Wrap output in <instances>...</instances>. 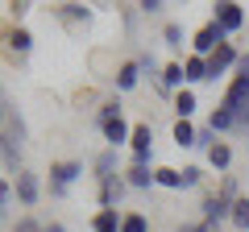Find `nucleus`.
Listing matches in <instances>:
<instances>
[{
	"mask_svg": "<svg viewBox=\"0 0 249 232\" xmlns=\"http://www.w3.org/2000/svg\"><path fill=\"white\" fill-rule=\"evenodd\" d=\"M170 108H175V120H196V112H199V96H196V87H183V91H175Z\"/></svg>",
	"mask_w": 249,
	"mask_h": 232,
	"instance_id": "nucleus-15",
	"label": "nucleus"
},
{
	"mask_svg": "<svg viewBox=\"0 0 249 232\" xmlns=\"http://www.w3.org/2000/svg\"><path fill=\"white\" fill-rule=\"evenodd\" d=\"M196 133H199L196 120H175V129H170V141H175L178 149H196Z\"/></svg>",
	"mask_w": 249,
	"mask_h": 232,
	"instance_id": "nucleus-21",
	"label": "nucleus"
},
{
	"mask_svg": "<svg viewBox=\"0 0 249 232\" xmlns=\"http://www.w3.org/2000/svg\"><path fill=\"white\" fill-rule=\"evenodd\" d=\"M4 9H9V21H13V25H25V17L34 13V4H29V0H13V4H4Z\"/></svg>",
	"mask_w": 249,
	"mask_h": 232,
	"instance_id": "nucleus-31",
	"label": "nucleus"
},
{
	"mask_svg": "<svg viewBox=\"0 0 249 232\" xmlns=\"http://www.w3.org/2000/svg\"><path fill=\"white\" fill-rule=\"evenodd\" d=\"M154 187L183 191V170H178V166H154Z\"/></svg>",
	"mask_w": 249,
	"mask_h": 232,
	"instance_id": "nucleus-22",
	"label": "nucleus"
},
{
	"mask_svg": "<svg viewBox=\"0 0 249 232\" xmlns=\"http://www.w3.org/2000/svg\"><path fill=\"white\" fill-rule=\"evenodd\" d=\"M124 182H129V191H150L154 187V166L129 162V166H124Z\"/></svg>",
	"mask_w": 249,
	"mask_h": 232,
	"instance_id": "nucleus-17",
	"label": "nucleus"
},
{
	"mask_svg": "<svg viewBox=\"0 0 249 232\" xmlns=\"http://www.w3.org/2000/svg\"><path fill=\"white\" fill-rule=\"evenodd\" d=\"M42 195H46V182H42V174L37 170H21L17 179H13V199H17L21 207H37L42 203Z\"/></svg>",
	"mask_w": 249,
	"mask_h": 232,
	"instance_id": "nucleus-2",
	"label": "nucleus"
},
{
	"mask_svg": "<svg viewBox=\"0 0 249 232\" xmlns=\"http://www.w3.org/2000/svg\"><path fill=\"white\" fill-rule=\"evenodd\" d=\"M129 195V182H124V170L116 174V179H104V182H96V203L100 207H116L121 212V199Z\"/></svg>",
	"mask_w": 249,
	"mask_h": 232,
	"instance_id": "nucleus-8",
	"label": "nucleus"
},
{
	"mask_svg": "<svg viewBox=\"0 0 249 232\" xmlns=\"http://www.w3.org/2000/svg\"><path fill=\"white\" fill-rule=\"evenodd\" d=\"M121 215L116 207H96V215H91V232H121Z\"/></svg>",
	"mask_w": 249,
	"mask_h": 232,
	"instance_id": "nucleus-20",
	"label": "nucleus"
},
{
	"mask_svg": "<svg viewBox=\"0 0 249 232\" xmlns=\"http://www.w3.org/2000/svg\"><path fill=\"white\" fill-rule=\"evenodd\" d=\"M216 195H220L224 203H237V199L245 195V191H241V182H237V174H224V179H220V187H216Z\"/></svg>",
	"mask_w": 249,
	"mask_h": 232,
	"instance_id": "nucleus-27",
	"label": "nucleus"
},
{
	"mask_svg": "<svg viewBox=\"0 0 249 232\" xmlns=\"http://www.w3.org/2000/svg\"><path fill=\"white\" fill-rule=\"evenodd\" d=\"M232 215V203H224L216 191H208L204 199H199V220H212V224H229Z\"/></svg>",
	"mask_w": 249,
	"mask_h": 232,
	"instance_id": "nucleus-13",
	"label": "nucleus"
},
{
	"mask_svg": "<svg viewBox=\"0 0 249 232\" xmlns=\"http://www.w3.org/2000/svg\"><path fill=\"white\" fill-rule=\"evenodd\" d=\"M54 17L67 21V25H88L96 17V4H83V0H67V4H54Z\"/></svg>",
	"mask_w": 249,
	"mask_h": 232,
	"instance_id": "nucleus-10",
	"label": "nucleus"
},
{
	"mask_svg": "<svg viewBox=\"0 0 249 232\" xmlns=\"http://www.w3.org/2000/svg\"><path fill=\"white\" fill-rule=\"evenodd\" d=\"M0 133H9V137H17L21 145L29 141V129H25V116H21V108H17V104L9 108V120H4V129H0Z\"/></svg>",
	"mask_w": 249,
	"mask_h": 232,
	"instance_id": "nucleus-23",
	"label": "nucleus"
},
{
	"mask_svg": "<svg viewBox=\"0 0 249 232\" xmlns=\"http://www.w3.org/2000/svg\"><path fill=\"white\" fill-rule=\"evenodd\" d=\"M100 137L108 141V149H124V145H129V137H133V125H129L124 116H112V120H104V125H100Z\"/></svg>",
	"mask_w": 249,
	"mask_h": 232,
	"instance_id": "nucleus-9",
	"label": "nucleus"
},
{
	"mask_svg": "<svg viewBox=\"0 0 249 232\" xmlns=\"http://www.w3.org/2000/svg\"><path fill=\"white\" fill-rule=\"evenodd\" d=\"M9 232H46V224L37 220L34 212H25V215H17V220H13V228Z\"/></svg>",
	"mask_w": 249,
	"mask_h": 232,
	"instance_id": "nucleus-29",
	"label": "nucleus"
},
{
	"mask_svg": "<svg viewBox=\"0 0 249 232\" xmlns=\"http://www.w3.org/2000/svg\"><path fill=\"white\" fill-rule=\"evenodd\" d=\"M229 224L237 232H249V195H241L237 203H232V215H229Z\"/></svg>",
	"mask_w": 249,
	"mask_h": 232,
	"instance_id": "nucleus-26",
	"label": "nucleus"
},
{
	"mask_svg": "<svg viewBox=\"0 0 249 232\" xmlns=\"http://www.w3.org/2000/svg\"><path fill=\"white\" fill-rule=\"evenodd\" d=\"M112 116H124L121 96H108V99H100V104H96V116H91V120H96V129H100L104 120H112Z\"/></svg>",
	"mask_w": 249,
	"mask_h": 232,
	"instance_id": "nucleus-25",
	"label": "nucleus"
},
{
	"mask_svg": "<svg viewBox=\"0 0 249 232\" xmlns=\"http://www.w3.org/2000/svg\"><path fill=\"white\" fill-rule=\"evenodd\" d=\"M83 179V162L79 158H58L50 162V179H46V195L50 199H67L71 187Z\"/></svg>",
	"mask_w": 249,
	"mask_h": 232,
	"instance_id": "nucleus-1",
	"label": "nucleus"
},
{
	"mask_svg": "<svg viewBox=\"0 0 249 232\" xmlns=\"http://www.w3.org/2000/svg\"><path fill=\"white\" fill-rule=\"evenodd\" d=\"M208 170H216L220 179L232 170V145H229V141H216V145H212V153H208Z\"/></svg>",
	"mask_w": 249,
	"mask_h": 232,
	"instance_id": "nucleus-18",
	"label": "nucleus"
},
{
	"mask_svg": "<svg viewBox=\"0 0 249 232\" xmlns=\"http://www.w3.org/2000/svg\"><path fill=\"white\" fill-rule=\"evenodd\" d=\"M229 42V33H224L216 21H204V25L191 33V54H199V58H208V54H216L220 46Z\"/></svg>",
	"mask_w": 249,
	"mask_h": 232,
	"instance_id": "nucleus-6",
	"label": "nucleus"
},
{
	"mask_svg": "<svg viewBox=\"0 0 249 232\" xmlns=\"http://www.w3.org/2000/svg\"><path fill=\"white\" fill-rule=\"evenodd\" d=\"M216 141H220V137H216V133H212V129H208V125H199V133H196V149L204 153V158H208V153H212V145H216Z\"/></svg>",
	"mask_w": 249,
	"mask_h": 232,
	"instance_id": "nucleus-32",
	"label": "nucleus"
},
{
	"mask_svg": "<svg viewBox=\"0 0 249 232\" xmlns=\"http://www.w3.org/2000/svg\"><path fill=\"white\" fill-rule=\"evenodd\" d=\"M208 21H216V25L232 37V33H241V29H245V4H237V0H216Z\"/></svg>",
	"mask_w": 249,
	"mask_h": 232,
	"instance_id": "nucleus-5",
	"label": "nucleus"
},
{
	"mask_svg": "<svg viewBox=\"0 0 249 232\" xmlns=\"http://www.w3.org/2000/svg\"><path fill=\"white\" fill-rule=\"evenodd\" d=\"M237 58H241L237 42H224L216 54H208V83H216V79H224V75H232V71H237Z\"/></svg>",
	"mask_w": 249,
	"mask_h": 232,
	"instance_id": "nucleus-7",
	"label": "nucleus"
},
{
	"mask_svg": "<svg viewBox=\"0 0 249 232\" xmlns=\"http://www.w3.org/2000/svg\"><path fill=\"white\" fill-rule=\"evenodd\" d=\"M178 232H204V220H183V224H178Z\"/></svg>",
	"mask_w": 249,
	"mask_h": 232,
	"instance_id": "nucleus-37",
	"label": "nucleus"
},
{
	"mask_svg": "<svg viewBox=\"0 0 249 232\" xmlns=\"http://www.w3.org/2000/svg\"><path fill=\"white\" fill-rule=\"evenodd\" d=\"M137 83H142V71H137L133 58L116 63V71H112V91H116V96H124V91H137Z\"/></svg>",
	"mask_w": 249,
	"mask_h": 232,
	"instance_id": "nucleus-12",
	"label": "nucleus"
},
{
	"mask_svg": "<svg viewBox=\"0 0 249 232\" xmlns=\"http://www.w3.org/2000/svg\"><path fill=\"white\" fill-rule=\"evenodd\" d=\"M121 232H150V215L145 212H124L121 215Z\"/></svg>",
	"mask_w": 249,
	"mask_h": 232,
	"instance_id": "nucleus-28",
	"label": "nucleus"
},
{
	"mask_svg": "<svg viewBox=\"0 0 249 232\" xmlns=\"http://www.w3.org/2000/svg\"><path fill=\"white\" fill-rule=\"evenodd\" d=\"M9 96H4V87H0V129H4V120H9Z\"/></svg>",
	"mask_w": 249,
	"mask_h": 232,
	"instance_id": "nucleus-36",
	"label": "nucleus"
},
{
	"mask_svg": "<svg viewBox=\"0 0 249 232\" xmlns=\"http://www.w3.org/2000/svg\"><path fill=\"white\" fill-rule=\"evenodd\" d=\"M183 79H187V87H199V83H208V58H199V54H187V58H183Z\"/></svg>",
	"mask_w": 249,
	"mask_h": 232,
	"instance_id": "nucleus-16",
	"label": "nucleus"
},
{
	"mask_svg": "<svg viewBox=\"0 0 249 232\" xmlns=\"http://www.w3.org/2000/svg\"><path fill=\"white\" fill-rule=\"evenodd\" d=\"M162 46H166L170 54H183V58L191 54V50H187V46H191V37L183 33V21H166V25H162Z\"/></svg>",
	"mask_w": 249,
	"mask_h": 232,
	"instance_id": "nucleus-14",
	"label": "nucleus"
},
{
	"mask_svg": "<svg viewBox=\"0 0 249 232\" xmlns=\"http://www.w3.org/2000/svg\"><path fill=\"white\" fill-rule=\"evenodd\" d=\"M13 203H17V199H13V179H9V174H0V215L9 212Z\"/></svg>",
	"mask_w": 249,
	"mask_h": 232,
	"instance_id": "nucleus-34",
	"label": "nucleus"
},
{
	"mask_svg": "<svg viewBox=\"0 0 249 232\" xmlns=\"http://www.w3.org/2000/svg\"><path fill=\"white\" fill-rule=\"evenodd\" d=\"M34 33H29L25 25H9V33H4V50H9V63L13 66H25L29 54H34Z\"/></svg>",
	"mask_w": 249,
	"mask_h": 232,
	"instance_id": "nucleus-4",
	"label": "nucleus"
},
{
	"mask_svg": "<svg viewBox=\"0 0 249 232\" xmlns=\"http://www.w3.org/2000/svg\"><path fill=\"white\" fill-rule=\"evenodd\" d=\"M204 174H208V170H204V166H196V162H191V166H183V191L204 187Z\"/></svg>",
	"mask_w": 249,
	"mask_h": 232,
	"instance_id": "nucleus-30",
	"label": "nucleus"
},
{
	"mask_svg": "<svg viewBox=\"0 0 249 232\" xmlns=\"http://www.w3.org/2000/svg\"><path fill=\"white\" fill-rule=\"evenodd\" d=\"M46 232H71V228H67L62 220H50V224H46Z\"/></svg>",
	"mask_w": 249,
	"mask_h": 232,
	"instance_id": "nucleus-38",
	"label": "nucleus"
},
{
	"mask_svg": "<svg viewBox=\"0 0 249 232\" xmlns=\"http://www.w3.org/2000/svg\"><path fill=\"white\" fill-rule=\"evenodd\" d=\"M166 9H170L166 0H142V4H137V13H142V17H162Z\"/></svg>",
	"mask_w": 249,
	"mask_h": 232,
	"instance_id": "nucleus-35",
	"label": "nucleus"
},
{
	"mask_svg": "<svg viewBox=\"0 0 249 232\" xmlns=\"http://www.w3.org/2000/svg\"><path fill=\"white\" fill-rule=\"evenodd\" d=\"M133 63H137V71H142V79H150V83L162 79V63H158V54H154V50H137Z\"/></svg>",
	"mask_w": 249,
	"mask_h": 232,
	"instance_id": "nucleus-19",
	"label": "nucleus"
},
{
	"mask_svg": "<svg viewBox=\"0 0 249 232\" xmlns=\"http://www.w3.org/2000/svg\"><path fill=\"white\" fill-rule=\"evenodd\" d=\"M91 174H96V182H104V179H116L121 174V149H100L96 158H91Z\"/></svg>",
	"mask_w": 249,
	"mask_h": 232,
	"instance_id": "nucleus-11",
	"label": "nucleus"
},
{
	"mask_svg": "<svg viewBox=\"0 0 249 232\" xmlns=\"http://www.w3.org/2000/svg\"><path fill=\"white\" fill-rule=\"evenodd\" d=\"M232 120H237V125H232V137H249V104H241L237 112H232Z\"/></svg>",
	"mask_w": 249,
	"mask_h": 232,
	"instance_id": "nucleus-33",
	"label": "nucleus"
},
{
	"mask_svg": "<svg viewBox=\"0 0 249 232\" xmlns=\"http://www.w3.org/2000/svg\"><path fill=\"white\" fill-rule=\"evenodd\" d=\"M129 162H137V166H158V162H154V125H145V120L133 125V137H129Z\"/></svg>",
	"mask_w": 249,
	"mask_h": 232,
	"instance_id": "nucleus-3",
	"label": "nucleus"
},
{
	"mask_svg": "<svg viewBox=\"0 0 249 232\" xmlns=\"http://www.w3.org/2000/svg\"><path fill=\"white\" fill-rule=\"evenodd\" d=\"M232 125H237V120H232V112H224L220 104H216L212 112H208V129H212L216 137H224V133H232Z\"/></svg>",
	"mask_w": 249,
	"mask_h": 232,
	"instance_id": "nucleus-24",
	"label": "nucleus"
}]
</instances>
